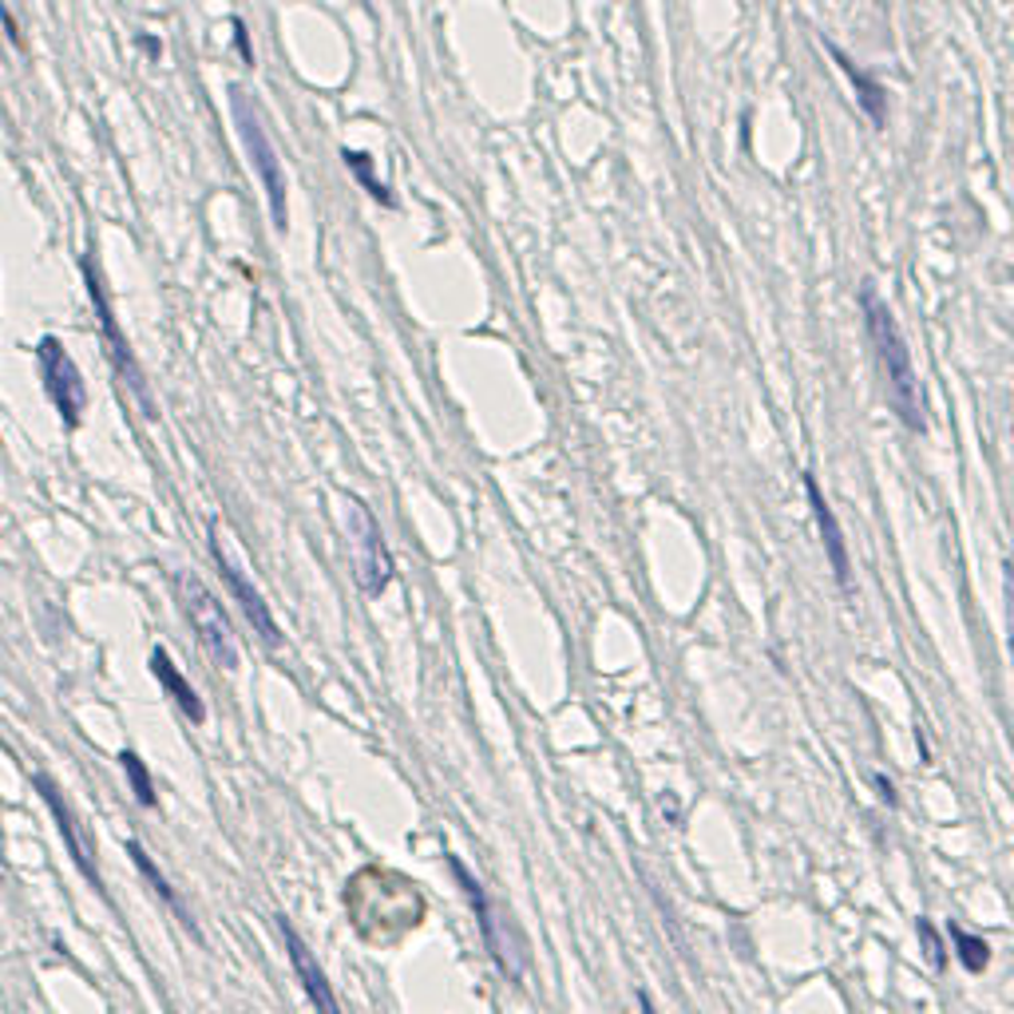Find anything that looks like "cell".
<instances>
[{"label": "cell", "mask_w": 1014, "mask_h": 1014, "mask_svg": "<svg viewBox=\"0 0 1014 1014\" xmlns=\"http://www.w3.org/2000/svg\"><path fill=\"white\" fill-rule=\"evenodd\" d=\"M861 309H864V321H868V337H872V349H876L879 365H884V377H887V389H892V400H896L899 417L912 433H924L927 428V400H924V385L915 377V365L912 354H907V341L899 334L896 317L887 309V301L872 290V281L861 286Z\"/></svg>", "instance_id": "obj_1"}, {"label": "cell", "mask_w": 1014, "mask_h": 1014, "mask_svg": "<svg viewBox=\"0 0 1014 1014\" xmlns=\"http://www.w3.org/2000/svg\"><path fill=\"white\" fill-rule=\"evenodd\" d=\"M230 116H235L238 136H242V147H246V155H250L254 175H258V182H262V190H266L274 227L286 230L290 227V207H286V175H281L278 147H274L270 131H266L262 108H258V103H254L242 88H230Z\"/></svg>", "instance_id": "obj_2"}, {"label": "cell", "mask_w": 1014, "mask_h": 1014, "mask_svg": "<svg viewBox=\"0 0 1014 1014\" xmlns=\"http://www.w3.org/2000/svg\"><path fill=\"white\" fill-rule=\"evenodd\" d=\"M175 587H179L182 610H187L190 626L199 634V643H202V650L210 654V662L222 666V670H238V643H235V630H230L227 610H222V598H218L199 575H190V570L175 575Z\"/></svg>", "instance_id": "obj_3"}, {"label": "cell", "mask_w": 1014, "mask_h": 1014, "mask_svg": "<svg viewBox=\"0 0 1014 1014\" xmlns=\"http://www.w3.org/2000/svg\"><path fill=\"white\" fill-rule=\"evenodd\" d=\"M341 519H345V535H349V559H354L357 583H361L365 595H380L392 583V555L385 547L377 516L357 496H345Z\"/></svg>", "instance_id": "obj_4"}, {"label": "cell", "mask_w": 1014, "mask_h": 1014, "mask_svg": "<svg viewBox=\"0 0 1014 1014\" xmlns=\"http://www.w3.org/2000/svg\"><path fill=\"white\" fill-rule=\"evenodd\" d=\"M37 361H40V372H44V389H48V397H52L56 412L63 417V425H80L83 408H88V385H83L80 369H76V361L68 357V349H63L56 337H40Z\"/></svg>", "instance_id": "obj_5"}, {"label": "cell", "mask_w": 1014, "mask_h": 1014, "mask_svg": "<svg viewBox=\"0 0 1014 1014\" xmlns=\"http://www.w3.org/2000/svg\"><path fill=\"white\" fill-rule=\"evenodd\" d=\"M83 274H88L91 306H96V314H100L103 341H108V354H111V361H116V369H119V377H123V385H127V389L136 392L139 408H143V417H147V420H155V417H159V408H155L151 389H147L143 372H139L136 357H131V349H127L123 334H119V321H116V314H111V301H108V294H103L100 278H96V270H91V262H83Z\"/></svg>", "instance_id": "obj_6"}, {"label": "cell", "mask_w": 1014, "mask_h": 1014, "mask_svg": "<svg viewBox=\"0 0 1014 1014\" xmlns=\"http://www.w3.org/2000/svg\"><path fill=\"white\" fill-rule=\"evenodd\" d=\"M32 785L40 788V797H44V805H48V813H52V821H56V828H60V836H63V844H68V856L76 861V868H80V876L88 879L100 896H108L103 892V879H100V872H96V861H91V852H88V841H83V833H80V824H76V816H72V805L60 797V788H56V781L48 777V773H32Z\"/></svg>", "instance_id": "obj_7"}, {"label": "cell", "mask_w": 1014, "mask_h": 1014, "mask_svg": "<svg viewBox=\"0 0 1014 1014\" xmlns=\"http://www.w3.org/2000/svg\"><path fill=\"white\" fill-rule=\"evenodd\" d=\"M210 551H215V563H218V570H222V579H227L230 595L238 598V607H242V615L250 618L254 634H258V638H262L266 646H278V643H281V630H278V623H274L270 607H266V598L250 587V579L242 575V567H238V563L227 555V547H222L218 531H215V539H210Z\"/></svg>", "instance_id": "obj_8"}, {"label": "cell", "mask_w": 1014, "mask_h": 1014, "mask_svg": "<svg viewBox=\"0 0 1014 1014\" xmlns=\"http://www.w3.org/2000/svg\"><path fill=\"white\" fill-rule=\"evenodd\" d=\"M278 927H281V940H286V955H290V963H294V975H298L301 991H306V998L314 1003V1011L317 1014H341L337 995H334V983L326 978L321 963L314 960V951L306 947V940L294 932V924L286 919V915L278 919Z\"/></svg>", "instance_id": "obj_9"}, {"label": "cell", "mask_w": 1014, "mask_h": 1014, "mask_svg": "<svg viewBox=\"0 0 1014 1014\" xmlns=\"http://www.w3.org/2000/svg\"><path fill=\"white\" fill-rule=\"evenodd\" d=\"M805 491H808V507H813V519L816 527H821V544H824V555H828V563H833V575L836 583H841L844 590H852V563H848V551H844V535H841V524H836L833 507H828V499H824L821 484H816L813 471H805Z\"/></svg>", "instance_id": "obj_10"}, {"label": "cell", "mask_w": 1014, "mask_h": 1014, "mask_svg": "<svg viewBox=\"0 0 1014 1014\" xmlns=\"http://www.w3.org/2000/svg\"><path fill=\"white\" fill-rule=\"evenodd\" d=\"M453 872H456V879H460L464 892H468L471 912H476V919H480V932H484V943H488V951H491V960H496V963H499V971H504V975L511 978V963H507L504 932H499V924H496V907H491V899L484 896V887L476 884V876H471V872L464 868L460 861H453Z\"/></svg>", "instance_id": "obj_11"}, {"label": "cell", "mask_w": 1014, "mask_h": 1014, "mask_svg": "<svg viewBox=\"0 0 1014 1014\" xmlns=\"http://www.w3.org/2000/svg\"><path fill=\"white\" fill-rule=\"evenodd\" d=\"M151 674L159 678V686L167 689V697H171L175 706L182 709V714L190 717L195 725L207 722V706H202V697L195 694V686H190L187 678H182V670L171 662V654L163 650V646H155L151 650Z\"/></svg>", "instance_id": "obj_12"}, {"label": "cell", "mask_w": 1014, "mask_h": 1014, "mask_svg": "<svg viewBox=\"0 0 1014 1014\" xmlns=\"http://www.w3.org/2000/svg\"><path fill=\"white\" fill-rule=\"evenodd\" d=\"M127 856H131V861H136L139 876H143L147 884H151V892H155V896L163 899V904L171 907L175 915H179L182 924H187V932L195 935V940H202V935H199V924H195V919H190V912H187V907H182L179 892H175V887L167 884V876H163V872H159V864H155L151 856H147V848H143V844H139V841H127Z\"/></svg>", "instance_id": "obj_13"}, {"label": "cell", "mask_w": 1014, "mask_h": 1014, "mask_svg": "<svg viewBox=\"0 0 1014 1014\" xmlns=\"http://www.w3.org/2000/svg\"><path fill=\"white\" fill-rule=\"evenodd\" d=\"M836 63H841L844 72H848V80L856 83V91H861V103H864V111L872 116V123H884V91H879V83L876 80H868V76L856 68V63L848 60V56H841L836 52Z\"/></svg>", "instance_id": "obj_14"}, {"label": "cell", "mask_w": 1014, "mask_h": 1014, "mask_svg": "<svg viewBox=\"0 0 1014 1014\" xmlns=\"http://www.w3.org/2000/svg\"><path fill=\"white\" fill-rule=\"evenodd\" d=\"M119 765H123L127 781H131V793H136V801L143 808H155L159 805V797H155V785H151V773H147V765L139 760V753L123 749L119 753Z\"/></svg>", "instance_id": "obj_15"}, {"label": "cell", "mask_w": 1014, "mask_h": 1014, "mask_svg": "<svg viewBox=\"0 0 1014 1014\" xmlns=\"http://www.w3.org/2000/svg\"><path fill=\"white\" fill-rule=\"evenodd\" d=\"M947 932H951V940H955V951H960V960H963V967L967 971H987V963H991V947L978 935H971V932H963L960 924H947Z\"/></svg>", "instance_id": "obj_16"}, {"label": "cell", "mask_w": 1014, "mask_h": 1014, "mask_svg": "<svg viewBox=\"0 0 1014 1014\" xmlns=\"http://www.w3.org/2000/svg\"><path fill=\"white\" fill-rule=\"evenodd\" d=\"M345 163H349V171H354L357 179L365 182V190H369L372 199L385 202V207H392V195L385 190V182L372 175V159H369V155H365V151H345Z\"/></svg>", "instance_id": "obj_17"}, {"label": "cell", "mask_w": 1014, "mask_h": 1014, "mask_svg": "<svg viewBox=\"0 0 1014 1014\" xmlns=\"http://www.w3.org/2000/svg\"><path fill=\"white\" fill-rule=\"evenodd\" d=\"M919 940H924V951H927V963H932L935 971L947 967V951H943V940L935 935L932 919H919Z\"/></svg>", "instance_id": "obj_18"}, {"label": "cell", "mask_w": 1014, "mask_h": 1014, "mask_svg": "<svg viewBox=\"0 0 1014 1014\" xmlns=\"http://www.w3.org/2000/svg\"><path fill=\"white\" fill-rule=\"evenodd\" d=\"M1003 603H1006V643H1011V658H1014V563L1003 567Z\"/></svg>", "instance_id": "obj_19"}, {"label": "cell", "mask_w": 1014, "mask_h": 1014, "mask_svg": "<svg viewBox=\"0 0 1014 1014\" xmlns=\"http://www.w3.org/2000/svg\"><path fill=\"white\" fill-rule=\"evenodd\" d=\"M638 1006H643V1014H658V1006L650 1003V995H646V991H638Z\"/></svg>", "instance_id": "obj_20"}]
</instances>
